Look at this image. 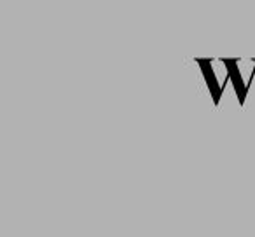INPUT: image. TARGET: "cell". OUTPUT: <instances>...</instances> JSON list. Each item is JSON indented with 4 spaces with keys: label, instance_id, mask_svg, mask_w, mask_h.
Instances as JSON below:
<instances>
[{
    "label": "cell",
    "instance_id": "obj_1",
    "mask_svg": "<svg viewBox=\"0 0 255 237\" xmlns=\"http://www.w3.org/2000/svg\"><path fill=\"white\" fill-rule=\"evenodd\" d=\"M196 63L201 67L203 77H205V82H206V85H208V89H210V94H212L213 103L219 106L220 98H222L224 87H222V85H219V79H217V74L212 70V65L215 63V60H201V58H198V60H196Z\"/></svg>",
    "mask_w": 255,
    "mask_h": 237
},
{
    "label": "cell",
    "instance_id": "obj_2",
    "mask_svg": "<svg viewBox=\"0 0 255 237\" xmlns=\"http://www.w3.org/2000/svg\"><path fill=\"white\" fill-rule=\"evenodd\" d=\"M224 67L227 68V75H229V80L234 84V91L238 94V101L240 105H245V99H247L248 94V87L245 85V80L241 77L240 70H238V65H240V60H222Z\"/></svg>",
    "mask_w": 255,
    "mask_h": 237
}]
</instances>
